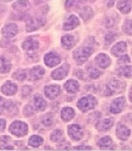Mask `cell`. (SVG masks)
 Wrapping results in <instances>:
<instances>
[{"instance_id": "1", "label": "cell", "mask_w": 132, "mask_h": 151, "mask_svg": "<svg viewBox=\"0 0 132 151\" xmlns=\"http://www.w3.org/2000/svg\"><path fill=\"white\" fill-rule=\"evenodd\" d=\"M92 52H93V49L91 47H87V46L80 47L76 50H74L73 53V58L78 65H82L88 60L90 55L92 54Z\"/></svg>"}, {"instance_id": "2", "label": "cell", "mask_w": 132, "mask_h": 151, "mask_svg": "<svg viewBox=\"0 0 132 151\" xmlns=\"http://www.w3.org/2000/svg\"><path fill=\"white\" fill-rule=\"evenodd\" d=\"M125 86H126L125 82H122L119 80H112L106 85L105 94L106 96H112L116 93L122 92Z\"/></svg>"}, {"instance_id": "3", "label": "cell", "mask_w": 132, "mask_h": 151, "mask_svg": "<svg viewBox=\"0 0 132 151\" xmlns=\"http://www.w3.org/2000/svg\"><path fill=\"white\" fill-rule=\"evenodd\" d=\"M96 104H97V102L95 97L93 96H87V97H84L81 99H79V101L77 103V106L82 112L85 113L95 108Z\"/></svg>"}, {"instance_id": "4", "label": "cell", "mask_w": 132, "mask_h": 151, "mask_svg": "<svg viewBox=\"0 0 132 151\" xmlns=\"http://www.w3.org/2000/svg\"><path fill=\"white\" fill-rule=\"evenodd\" d=\"M11 134L17 137H22L28 133V125L22 121H14L9 127Z\"/></svg>"}, {"instance_id": "5", "label": "cell", "mask_w": 132, "mask_h": 151, "mask_svg": "<svg viewBox=\"0 0 132 151\" xmlns=\"http://www.w3.org/2000/svg\"><path fill=\"white\" fill-rule=\"evenodd\" d=\"M45 19L44 17H33L31 18L26 24V29L28 32L34 31L38 29L41 28L45 24Z\"/></svg>"}, {"instance_id": "6", "label": "cell", "mask_w": 132, "mask_h": 151, "mask_svg": "<svg viewBox=\"0 0 132 151\" xmlns=\"http://www.w3.org/2000/svg\"><path fill=\"white\" fill-rule=\"evenodd\" d=\"M13 9L18 14H24L30 9V3L28 0H18L13 4Z\"/></svg>"}, {"instance_id": "7", "label": "cell", "mask_w": 132, "mask_h": 151, "mask_svg": "<svg viewBox=\"0 0 132 151\" xmlns=\"http://www.w3.org/2000/svg\"><path fill=\"white\" fill-rule=\"evenodd\" d=\"M68 134L69 137L74 140H80L83 137V131L78 124H72L68 128Z\"/></svg>"}, {"instance_id": "8", "label": "cell", "mask_w": 132, "mask_h": 151, "mask_svg": "<svg viewBox=\"0 0 132 151\" xmlns=\"http://www.w3.org/2000/svg\"><path fill=\"white\" fill-rule=\"evenodd\" d=\"M126 104V100L124 97H117L116 98L113 103H111V107H110V111L112 113H119L123 110V108L125 107Z\"/></svg>"}, {"instance_id": "9", "label": "cell", "mask_w": 132, "mask_h": 151, "mask_svg": "<svg viewBox=\"0 0 132 151\" xmlns=\"http://www.w3.org/2000/svg\"><path fill=\"white\" fill-rule=\"evenodd\" d=\"M60 60H61L60 56L54 52L48 53L44 56V63L49 67H54V66L57 65L58 64H59Z\"/></svg>"}, {"instance_id": "10", "label": "cell", "mask_w": 132, "mask_h": 151, "mask_svg": "<svg viewBox=\"0 0 132 151\" xmlns=\"http://www.w3.org/2000/svg\"><path fill=\"white\" fill-rule=\"evenodd\" d=\"M61 92V89L60 86H56V85H50V86H45L44 88V93L46 95V97L51 100L55 99L56 97L59 96Z\"/></svg>"}, {"instance_id": "11", "label": "cell", "mask_w": 132, "mask_h": 151, "mask_svg": "<svg viewBox=\"0 0 132 151\" xmlns=\"http://www.w3.org/2000/svg\"><path fill=\"white\" fill-rule=\"evenodd\" d=\"M95 63L98 65L99 67H101L102 69H106L109 65H111V58L107 55L106 54L104 53H101L99 54L95 59Z\"/></svg>"}, {"instance_id": "12", "label": "cell", "mask_w": 132, "mask_h": 151, "mask_svg": "<svg viewBox=\"0 0 132 151\" xmlns=\"http://www.w3.org/2000/svg\"><path fill=\"white\" fill-rule=\"evenodd\" d=\"M68 70H69V65L65 64V65H62V66L57 68L56 70H54L51 74V76L54 80H61L67 76Z\"/></svg>"}, {"instance_id": "13", "label": "cell", "mask_w": 132, "mask_h": 151, "mask_svg": "<svg viewBox=\"0 0 132 151\" xmlns=\"http://www.w3.org/2000/svg\"><path fill=\"white\" fill-rule=\"evenodd\" d=\"M19 31V28L15 24H9L2 29V34L6 38H12L15 36Z\"/></svg>"}, {"instance_id": "14", "label": "cell", "mask_w": 132, "mask_h": 151, "mask_svg": "<svg viewBox=\"0 0 132 151\" xmlns=\"http://www.w3.org/2000/svg\"><path fill=\"white\" fill-rule=\"evenodd\" d=\"M79 24V19L75 15H70L64 23L63 28L64 30H72Z\"/></svg>"}, {"instance_id": "15", "label": "cell", "mask_w": 132, "mask_h": 151, "mask_svg": "<svg viewBox=\"0 0 132 151\" xmlns=\"http://www.w3.org/2000/svg\"><path fill=\"white\" fill-rule=\"evenodd\" d=\"M17 90H18L17 86L14 83H13L11 81H7L1 87V91L6 96H13V95H14L17 92Z\"/></svg>"}, {"instance_id": "16", "label": "cell", "mask_w": 132, "mask_h": 151, "mask_svg": "<svg viewBox=\"0 0 132 151\" xmlns=\"http://www.w3.org/2000/svg\"><path fill=\"white\" fill-rule=\"evenodd\" d=\"M116 135L121 140H126L127 138L131 135V130L127 128L126 126L123 124H119L117 126Z\"/></svg>"}, {"instance_id": "17", "label": "cell", "mask_w": 132, "mask_h": 151, "mask_svg": "<svg viewBox=\"0 0 132 151\" xmlns=\"http://www.w3.org/2000/svg\"><path fill=\"white\" fill-rule=\"evenodd\" d=\"M127 50L126 43L125 42H119V43L116 44L112 49H111V54L116 57L121 56V55H123Z\"/></svg>"}, {"instance_id": "18", "label": "cell", "mask_w": 132, "mask_h": 151, "mask_svg": "<svg viewBox=\"0 0 132 151\" xmlns=\"http://www.w3.org/2000/svg\"><path fill=\"white\" fill-rule=\"evenodd\" d=\"M114 124V121L112 119H105L100 120L96 124V129L99 131H107L112 128Z\"/></svg>"}, {"instance_id": "19", "label": "cell", "mask_w": 132, "mask_h": 151, "mask_svg": "<svg viewBox=\"0 0 132 151\" xmlns=\"http://www.w3.org/2000/svg\"><path fill=\"white\" fill-rule=\"evenodd\" d=\"M44 69L40 65L34 66V68H32L31 70L29 71V76L31 77L32 80L34 81H38L42 79V77L44 75Z\"/></svg>"}, {"instance_id": "20", "label": "cell", "mask_w": 132, "mask_h": 151, "mask_svg": "<svg viewBox=\"0 0 132 151\" xmlns=\"http://www.w3.org/2000/svg\"><path fill=\"white\" fill-rule=\"evenodd\" d=\"M117 9L122 14H128L131 10V0H119L117 3Z\"/></svg>"}, {"instance_id": "21", "label": "cell", "mask_w": 132, "mask_h": 151, "mask_svg": "<svg viewBox=\"0 0 132 151\" xmlns=\"http://www.w3.org/2000/svg\"><path fill=\"white\" fill-rule=\"evenodd\" d=\"M99 146L101 147V150H114V142L111 139V137L106 136L103 137L99 141Z\"/></svg>"}, {"instance_id": "22", "label": "cell", "mask_w": 132, "mask_h": 151, "mask_svg": "<svg viewBox=\"0 0 132 151\" xmlns=\"http://www.w3.org/2000/svg\"><path fill=\"white\" fill-rule=\"evenodd\" d=\"M22 47L24 50H28V51H34L39 48V42L34 39H28L24 43Z\"/></svg>"}, {"instance_id": "23", "label": "cell", "mask_w": 132, "mask_h": 151, "mask_svg": "<svg viewBox=\"0 0 132 151\" xmlns=\"http://www.w3.org/2000/svg\"><path fill=\"white\" fill-rule=\"evenodd\" d=\"M61 44H62V46L64 49H69L73 48L75 44V40L72 35H64L61 39Z\"/></svg>"}, {"instance_id": "24", "label": "cell", "mask_w": 132, "mask_h": 151, "mask_svg": "<svg viewBox=\"0 0 132 151\" xmlns=\"http://www.w3.org/2000/svg\"><path fill=\"white\" fill-rule=\"evenodd\" d=\"M64 88L69 93H74L79 91V85L75 80H69L64 84Z\"/></svg>"}, {"instance_id": "25", "label": "cell", "mask_w": 132, "mask_h": 151, "mask_svg": "<svg viewBox=\"0 0 132 151\" xmlns=\"http://www.w3.org/2000/svg\"><path fill=\"white\" fill-rule=\"evenodd\" d=\"M34 107L38 111H44L47 107V103L45 102V100L42 97L37 96V95L34 97Z\"/></svg>"}, {"instance_id": "26", "label": "cell", "mask_w": 132, "mask_h": 151, "mask_svg": "<svg viewBox=\"0 0 132 151\" xmlns=\"http://www.w3.org/2000/svg\"><path fill=\"white\" fill-rule=\"evenodd\" d=\"M94 15V13L92 9L89 6H85L84 8H82L79 10V16L81 17L84 20H89Z\"/></svg>"}, {"instance_id": "27", "label": "cell", "mask_w": 132, "mask_h": 151, "mask_svg": "<svg viewBox=\"0 0 132 151\" xmlns=\"http://www.w3.org/2000/svg\"><path fill=\"white\" fill-rule=\"evenodd\" d=\"M11 69V63L4 56H0V73H8Z\"/></svg>"}, {"instance_id": "28", "label": "cell", "mask_w": 132, "mask_h": 151, "mask_svg": "<svg viewBox=\"0 0 132 151\" xmlns=\"http://www.w3.org/2000/svg\"><path fill=\"white\" fill-rule=\"evenodd\" d=\"M74 111L73 108H64L61 111V118L64 121L68 122L74 118Z\"/></svg>"}, {"instance_id": "29", "label": "cell", "mask_w": 132, "mask_h": 151, "mask_svg": "<svg viewBox=\"0 0 132 151\" xmlns=\"http://www.w3.org/2000/svg\"><path fill=\"white\" fill-rule=\"evenodd\" d=\"M117 75L122 77L130 78L131 76V65H124L120 67L117 70Z\"/></svg>"}, {"instance_id": "30", "label": "cell", "mask_w": 132, "mask_h": 151, "mask_svg": "<svg viewBox=\"0 0 132 151\" xmlns=\"http://www.w3.org/2000/svg\"><path fill=\"white\" fill-rule=\"evenodd\" d=\"M119 20V15L112 13L111 14L107 15L106 18V24L108 27H113L117 24V22Z\"/></svg>"}, {"instance_id": "31", "label": "cell", "mask_w": 132, "mask_h": 151, "mask_svg": "<svg viewBox=\"0 0 132 151\" xmlns=\"http://www.w3.org/2000/svg\"><path fill=\"white\" fill-rule=\"evenodd\" d=\"M87 73L88 76H90V78L91 79H98L101 75V71L100 70H98L97 68H95V66L90 65L87 67Z\"/></svg>"}, {"instance_id": "32", "label": "cell", "mask_w": 132, "mask_h": 151, "mask_svg": "<svg viewBox=\"0 0 132 151\" xmlns=\"http://www.w3.org/2000/svg\"><path fill=\"white\" fill-rule=\"evenodd\" d=\"M43 139L39 135H33L29 139V145L32 147H38L43 144Z\"/></svg>"}, {"instance_id": "33", "label": "cell", "mask_w": 132, "mask_h": 151, "mask_svg": "<svg viewBox=\"0 0 132 151\" xmlns=\"http://www.w3.org/2000/svg\"><path fill=\"white\" fill-rule=\"evenodd\" d=\"M14 107V104L12 101H9L6 99H3L0 97V111H4V109L9 110Z\"/></svg>"}, {"instance_id": "34", "label": "cell", "mask_w": 132, "mask_h": 151, "mask_svg": "<svg viewBox=\"0 0 132 151\" xmlns=\"http://www.w3.org/2000/svg\"><path fill=\"white\" fill-rule=\"evenodd\" d=\"M42 124L46 127H50L54 124V116L52 113H47L42 118Z\"/></svg>"}, {"instance_id": "35", "label": "cell", "mask_w": 132, "mask_h": 151, "mask_svg": "<svg viewBox=\"0 0 132 151\" xmlns=\"http://www.w3.org/2000/svg\"><path fill=\"white\" fill-rule=\"evenodd\" d=\"M27 76V72L25 70H22V69H19V70H16L13 73V77L16 79V80H19V81H24L25 80Z\"/></svg>"}, {"instance_id": "36", "label": "cell", "mask_w": 132, "mask_h": 151, "mask_svg": "<svg viewBox=\"0 0 132 151\" xmlns=\"http://www.w3.org/2000/svg\"><path fill=\"white\" fill-rule=\"evenodd\" d=\"M63 137V132L60 129L54 130L53 133L50 135V139L53 142H57L59 141Z\"/></svg>"}, {"instance_id": "37", "label": "cell", "mask_w": 132, "mask_h": 151, "mask_svg": "<svg viewBox=\"0 0 132 151\" xmlns=\"http://www.w3.org/2000/svg\"><path fill=\"white\" fill-rule=\"evenodd\" d=\"M117 35L116 33L114 32H109L106 35V38H105V40H106V45H111V43H113L116 40Z\"/></svg>"}, {"instance_id": "38", "label": "cell", "mask_w": 132, "mask_h": 151, "mask_svg": "<svg viewBox=\"0 0 132 151\" xmlns=\"http://www.w3.org/2000/svg\"><path fill=\"white\" fill-rule=\"evenodd\" d=\"M85 1H86V0H66L65 7H66V9H69L74 6L79 4L80 3H84Z\"/></svg>"}, {"instance_id": "39", "label": "cell", "mask_w": 132, "mask_h": 151, "mask_svg": "<svg viewBox=\"0 0 132 151\" xmlns=\"http://www.w3.org/2000/svg\"><path fill=\"white\" fill-rule=\"evenodd\" d=\"M123 31L129 35H131V20L130 19L126 20L123 25Z\"/></svg>"}, {"instance_id": "40", "label": "cell", "mask_w": 132, "mask_h": 151, "mask_svg": "<svg viewBox=\"0 0 132 151\" xmlns=\"http://www.w3.org/2000/svg\"><path fill=\"white\" fill-rule=\"evenodd\" d=\"M24 115L27 116V117H29L33 114H34V109L33 108L31 105H27L26 107L24 108Z\"/></svg>"}, {"instance_id": "41", "label": "cell", "mask_w": 132, "mask_h": 151, "mask_svg": "<svg viewBox=\"0 0 132 151\" xmlns=\"http://www.w3.org/2000/svg\"><path fill=\"white\" fill-rule=\"evenodd\" d=\"M120 57V56H119ZM118 62H119V64H126V63H130L131 62V59H130V57L128 56V55H121V57H120V59L118 60Z\"/></svg>"}, {"instance_id": "42", "label": "cell", "mask_w": 132, "mask_h": 151, "mask_svg": "<svg viewBox=\"0 0 132 151\" xmlns=\"http://www.w3.org/2000/svg\"><path fill=\"white\" fill-rule=\"evenodd\" d=\"M31 92H32V87H30V86H25L22 88V94H23V96H24V97L29 96V95L31 93Z\"/></svg>"}, {"instance_id": "43", "label": "cell", "mask_w": 132, "mask_h": 151, "mask_svg": "<svg viewBox=\"0 0 132 151\" xmlns=\"http://www.w3.org/2000/svg\"><path fill=\"white\" fill-rule=\"evenodd\" d=\"M9 140H10V137H9V136H2L1 139H0L1 143H2V144L4 143V145H6L8 144V142Z\"/></svg>"}, {"instance_id": "44", "label": "cell", "mask_w": 132, "mask_h": 151, "mask_svg": "<svg viewBox=\"0 0 132 151\" xmlns=\"http://www.w3.org/2000/svg\"><path fill=\"white\" fill-rule=\"evenodd\" d=\"M6 126V121L4 119H0V131L4 130L5 129Z\"/></svg>"}, {"instance_id": "45", "label": "cell", "mask_w": 132, "mask_h": 151, "mask_svg": "<svg viewBox=\"0 0 132 151\" xmlns=\"http://www.w3.org/2000/svg\"><path fill=\"white\" fill-rule=\"evenodd\" d=\"M74 150H91V147H86V146H79V147H74Z\"/></svg>"}, {"instance_id": "46", "label": "cell", "mask_w": 132, "mask_h": 151, "mask_svg": "<svg viewBox=\"0 0 132 151\" xmlns=\"http://www.w3.org/2000/svg\"><path fill=\"white\" fill-rule=\"evenodd\" d=\"M0 149H2V150H14V147H12V146H2Z\"/></svg>"}, {"instance_id": "47", "label": "cell", "mask_w": 132, "mask_h": 151, "mask_svg": "<svg viewBox=\"0 0 132 151\" xmlns=\"http://www.w3.org/2000/svg\"><path fill=\"white\" fill-rule=\"evenodd\" d=\"M114 3H115V0H108V2H107V5L108 7H112V6L114 5Z\"/></svg>"}, {"instance_id": "48", "label": "cell", "mask_w": 132, "mask_h": 151, "mask_svg": "<svg viewBox=\"0 0 132 151\" xmlns=\"http://www.w3.org/2000/svg\"><path fill=\"white\" fill-rule=\"evenodd\" d=\"M0 1H2V2H4V3H6V2H10V1H12V0H0Z\"/></svg>"}]
</instances>
